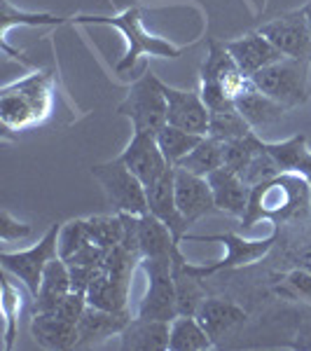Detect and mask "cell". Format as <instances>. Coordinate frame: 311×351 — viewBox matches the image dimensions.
Segmentation results:
<instances>
[{
    "mask_svg": "<svg viewBox=\"0 0 311 351\" xmlns=\"http://www.w3.org/2000/svg\"><path fill=\"white\" fill-rule=\"evenodd\" d=\"M73 291L71 284V269L64 258H52L45 267L42 284L38 291V298L33 300V314H45V311H54L64 302V298Z\"/></svg>",
    "mask_w": 311,
    "mask_h": 351,
    "instance_id": "7402d4cb",
    "label": "cell"
},
{
    "mask_svg": "<svg viewBox=\"0 0 311 351\" xmlns=\"http://www.w3.org/2000/svg\"><path fill=\"white\" fill-rule=\"evenodd\" d=\"M31 332L36 342L45 349H71L77 342V326L71 321L61 319L54 311H45V314H33Z\"/></svg>",
    "mask_w": 311,
    "mask_h": 351,
    "instance_id": "cb8c5ba5",
    "label": "cell"
},
{
    "mask_svg": "<svg viewBox=\"0 0 311 351\" xmlns=\"http://www.w3.org/2000/svg\"><path fill=\"white\" fill-rule=\"evenodd\" d=\"M54 75L49 71H36L0 92V120L10 132H26L40 127L52 112Z\"/></svg>",
    "mask_w": 311,
    "mask_h": 351,
    "instance_id": "7a4b0ae2",
    "label": "cell"
},
{
    "mask_svg": "<svg viewBox=\"0 0 311 351\" xmlns=\"http://www.w3.org/2000/svg\"><path fill=\"white\" fill-rule=\"evenodd\" d=\"M248 314L239 304L225 302V300L218 298H206L201 302V307L197 309V321L216 344L220 342V337H225V332H229L234 326L244 324Z\"/></svg>",
    "mask_w": 311,
    "mask_h": 351,
    "instance_id": "603a6c76",
    "label": "cell"
},
{
    "mask_svg": "<svg viewBox=\"0 0 311 351\" xmlns=\"http://www.w3.org/2000/svg\"><path fill=\"white\" fill-rule=\"evenodd\" d=\"M120 160L127 164L129 171H132L145 188H150L155 180H160L162 173L171 167V164L166 162V157H164V152L160 150L157 136H152V134L134 132L129 145L120 155Z\"/></svg>",
    "mask_w": 311,
    "mask_h": 351,
    "instance_id": "4fadbf2b",
    "label": "cell"
},
{
    "mask_svg": "<svg viewBox=\"0 0 311 351\" xmlns=\"http://www.w3.org/2000/svg\"><path fill=\"white\" fill-rule=\"evenodd\" d=\"M164 96H166V124L180 127L192 134H208V108L203 104L199 92H183V89L164 84Z\"/></svg>",
    "mask_w": 311,
    "mask_h": 351,
    "instance_id": "2e32d148",
    "label": "cell"
},
{
    "mask_svg": "<svg viewBox=\"0 0 311 351\" xmlns=\"http://www.w3.org/2000/svg\"><path fill=\"white\" fill-rule=\"evenodd\" d=\"M302 10H304V14H307V19H309V26H311V3H309V5H304Z\"/></svg>",
    "mask_w": 311,
    "mask_h": 351,
    "instance_id": "b9f144b4",
    "label": "cell"
},
{
    "mask_svg": "<svg viewBox=\"0 0 311 351\" xmlns=\"http://www.w3.org/2000/svg\"><path fill=\"white\" fill-rule=\"evenodd\" d=\"M87 232H89V241L105 248V251H112L117 243H122L124 223L120 213H115V216H94L87 218Z\"/></svg>",
    "mask_w": 311,
    "mask_h": 351,
    "instance_id": "e575fe53",
    "label": "cell"
},
{
    "mask_svg": "<svg viewBox=\"0 0 311 351\" xmlns=\"http://www.w3.org/2000/svg\"><path fill=\"white\" fill-rule=\"evenodd\" d=\"M279 293H286V295H290L295 300L302 298V300H307V302H311V271L309 269L288 271Z\"/></svg>",
    "mask_w": 311,
    "mask_h": 351,
    "instance_id": "74e56055",
    "label": "cell"
},
{
    "mask_svg": "<svg viewBox=\"0 0 311 351\" xmlns=\"http://www.w3.org/2000/svg\"><path fill=\"white\" fill-rule=\"evenodd\" d=\"M279 173H284V169L279 167V162L274 160V155L267 150V143H264V148L253 157L251 164H248L239 176L248 188H253V185L264 183V180L274 178V176H279Z\"/></svg>",
    "mask_w": 311,
    "mask_h": 351,
    "instance_id": "d590c367",
    "label": "cell"
},
{
    "mask_svg": "<svg viewBox=\"0 0 311 351\" xmlns=\"http://www.w3.org/2000/svg\"><path fill=\"white\" fill-rule=\"evenodd\" d=\"M267 150L274 155V160L284 171L304 176L311 185V152L307 150V136L297 134L281 143H267Z\"/></svg>",
    "mask_w": 311,
    "mask_h": 351,
    "instance_id": "4316f807",
    "label": "cell"
},
{
    "mask_svg": "<svg viewBox=\"0 0 311 351\" xmlns=\"http://www.w3.org/2000/svg\"><path fill=\"white\" fill-rule=\"evenodd\" d=\"M143 269L148 274V291L145 298L138 304L140 319H157L171 324L178 316L176 304V284H173V269H171V256L164 258H143Z\"/></svg>",
    "mask_w": 311,
    "mask_h": 351,
    "instance_id": "30bf717a",
    "label": "cell"
},
{
    "mask_svg": "<svg viewBox=\"0 0 311 351\" xmlns=\"http://www.w3.org/2000/svg\"><path fill=\"white\" fill-rule=\"evenodd\" d=\"M262 148H264V141H260L256 132L241 136V138L225 141L223 143V167H227L229 171H234V173H241Z\"/></svg>",
    "mask_w": 311,
    "mask_h": 351,
    "instance_id": "1f68e13d",
    "label": "cell"
},
{
    "mask_svg": "<svg viewBox=\"0 0 311 351\" xmlns=\"http://www.w3.org/2000/svg\"><path fill=\"white\" fill-rule=\"evenodd\" d=\"M185 263H188V258L183 256L180 246H176L171 253V269H173V284H176L178 316H197V309L201 307V302L208 295H206V288L201 284L203 279L190 274Z\"/></svg>",
    "mask_w": 311,
    "mask_h": 351,
    "instance_id": "44dd1931",
    "label": "cell"
},
{
    "mask_svg": "<svg viewBox=\"0 0 311 351\" xmlns=\"http://www.w3.org/2000/svg\"><path fill=\"white\" fill-rule=\"evenodd\" d=\"M61 16L47 14V12H21L16 10L10 0H3V16H0V40H3V52L5 54H14L21 56L16 49L10 47V31L12 26H56L61 24Z\"/></svg>",
    "mask_w": 311,
    "mask_h": 351,
    "instance_id": "f1b7e54d",
    "label": "cell"
},
{
    "mask_svg": "<svg viewBox=\"0 0 311 351\" xmlns=\"http://www.w3.org/2000/svg\"><path fill=\"white\" fill-rule=\"evenodd\" d=\"M213 347H216V342L208 337L197 316H176L171 321L169 351H206Z\"/></svg>",
    "mask_w": 311,
    "mask_h": 351,
    "instance_id": "83f0119b",
    "label": "cell"
},
{
    "mask_svg": "<svg viewBox=\"0 0 311 351\" xmlns=\"http://www.w3.org/2000/svg\"><path fill=\"white\" fill-rule=\"evenodd\" d=\"M176 167L188 169L197 176H208L211 171L223 167V141L213 138V136H203L195 150L180 160Z\"/></svg>",
    "mask_w": 311,
    "mask_h": 351,
    "instance_id": "f546056e",
    "label": "cell"
},
{
    "mask_svg": "<svg viewBox=\"0 0 311 351\" xmlns=\"http://www.w3.org/2000/svg\"><path fill=\"white\" fill-rule=\"evenodd\" d=\"M293 349H307L311 351V321H307V324L299 326L297 335H295V342L290 344Z\"/></svg>",
    "mask_w": 311,
    "mask_h": 351,
    "instance_id": "60d3db41",
    "label": "cell"
},
{
    "mask_svg": "<svg viewBox=\"0 0 311 351\" xmlns=\"http://www.w3.org/2000/svg\"><path fill=\"white\" fill-rule=\"evenodd\" d=\"M166 96H164V82L150 71L143 73L140 80L132 84V89L117 106V115L129 117L136 134L157 136L166 124Z\"/></svg>",
    "mask_w": 311,
    "mask_h": 351,
    "instance_id": "8992f818",
    "label": "cell"
},
{
    "mask_svg": "<svg viewBox=\"0 0 311 351\" xmlns=\"http://www.w3.org/2000/svg\"><path fill=\"white\" fill-rule=\"evenodd\" d=\"M201 99L206 104L208 112L236 108L234 101L244 89L251 84V77L246 75L234 61V56L227 52L225 43L208 40V56L201 66Z\"/></svg>",
    "mask_w": 311,
    "mask_h": 351,
    "instance_id": "277c9868",
    "label": "cell"
},
{
    "mask_svg": "<svg viewBox=\"0 0 311 351\" xmlns=\"http://www.w3.org/2000/svg\"><path fill=\"white\" fill-rule=\"evenodd\" d=\"M19 311H21V293L10 281V271L3 269V316H5V351L14 347L19 335Z\"/></svg>",
    "mask_w": 311,
    "mask_h": 351,
    "instance_id": "836d02e7",
    "label": "cell"
},
{
    "mask_svg": "<svg viewBox=\"0 0 311 351\" xmlns=\"http://www.w3.org/2000/svg\"><path fill=\"white\" fill-rule=\"evenodd\" d=\"M92 176L101 183L110 206H115L117 213H134V216L148 213L145 185L129 171L120 157L105 164H96V167H92Z\"/></svg>",
    "mask_w": 311,
    "mask_h": 351,
    "instance_id": "9c48e42d",
    "label": "cell"
},
{
    "mask_svg": "<svg viewBox=\"0 0 311 351\" xmlns=\"http://www.w3.org/2000/svg\"><path fill=\"white\" fill-rule=\"evenodd\" d=\"M225 47H227V52L234 56V61L239 64V68L248 77L256 75L258 71H262L264 66H271L284 59V54H281L260 31L248 33V36L239 38V40L225 43Z\"/></svg>",
    "mask_w": 311,
    "mask_h": 351,
    "instance_id": "ac0fdd59",
    "label": "cell"
},
{
    "mask_svg": "<svg viewBox=\"0 0 311 351\" xmlns=\"http://www.w3.org/2000/svg\"><path fill=\"white\" fill-rule=\"evenodd\" d=\"M311 185L304 176L284 171L274 178L251 188L248 208L241 218L244 230H251L260 220H271L274 225L293 223L309 213Z\"/></svg>",
    "mask_w": 311,
    "mask_h": 351,
    "instance_id": "6da1fadb",
    "label": "cell"
},
{
    "mask_svg": "<svg viewBox=\"0 0 311 351\" xmlns=\"http://www.w3.org/2000/svg\"><path fill=\"white\" fill-rule=\"evenodd\" d=\"M84 309H87V295L80 291H71L64 298V302L54 309V314H59L61 319H66L77 326V321H80V316L84 314Z\"/></svg>",
    "mask_w": 311,
    "mask_h": 351,
    "instance_id": "f35d334b",
    "label": "cell"
},
{
    "mask_svg": "<svg viewBox=\"0 0 311 351\" xmlns=\"http://www.w3.org/2000/svg\"><path fill=\"white\" fill-rule=\"evenodd\" d=\"M203 138L201 134H192V132H185L180 127H173V124H164L157 134V143H160V150L164 152L166 162L171 167L183 160L188 152H192L199 145V141Z\"/></svg>",
    "mask_w": 311,
    "mask_h": 351,
    "instance_id": "4dcf8cb0",
    "label": "cell"
},
{
    "mask_svg": "<svg viewBox=\"0 0 311 351\" xmlns=\"http://www.w3.org/2000/svg\"><path fill=\"white\" fill-rule=\"evenodd\" d=\"M236 110L241 112V115L246 117V122L251 124V127H264V124H276L284 120L286 115V108L281 104H276L274 99H269L267 94H262L260 89L251 84L241 92L239 96H236L234 101Z\"/></svg>",
    "mask_w": 311,
    "mask_h": 351,
    "instance_id": "d4e9b609",
    "label": "cell"
},
{
    "mask_svg": "<svg viewBox=\"0 0 311 351\" xmlns=\"http://www.w3.org/2000/svg\"><path fill=\"white\" fill-rule=\"evenodd\" d=\"M77 24H101V26H112L127 38L129 49L127 54L117 61L115 73L117 75H124L127 71H132L134 64L138 61V56L150 54V56H160V59H178L180 54L185 52V47H178V45L164 40V38L150 36L143 26V12L138 8H129L124 10L122 14L115 16H94V14H82L75 16Z\"/></svg>",
    "mask_w": 311,
    "mask_h": 351,
    "instance_id": "3957f363",
    "label": "cell"
},
{
    "mask_svg": "<svg viewBox=\"0 0 311 351\" xmlns=\"http://www.w3.org/2000/svg\"><path fill=\"white\" fill-rule=\"evenodd\" d=\"M251 132H253V127L246 122V117L236 108L213 110L211 115H208V136L223 141V143L232 138H241V136H246Z\"/></svg>",
    "mask_w": 311,
    "mask_h": 351,
    "instance_id": "d6a6232c",
    "label": "cell"
},
{
    "mask_svg": "<svg viewBox=\"0 0 311 351\" xmlns=\"http://www.w3.org/2000/svg\"><path fill=\"white\" fill-rule=\"evenodd\" d=\"M279 225L274 228L269 237L264 239H244L239 234H232V232H225V234H185L183 241H220L227 246V256L218 263L211 265H195V263H185L190 274L199 276V279H206V276H213L216 271H227V269H236V267H246V265L258 263L260 258H264L271 251L276 241H279Z\"/></svg>",
    "mask_w": 311,
    "mask_h": 351,
    "instance_id": "ba28073f",
    "label": "cell"
},
{
    "mask_svg": "<svg viewBox=\"0 0 311 351\" xmlns=\"http://www.w3.org/2000/svg\"><path fill=\"white\" fill-rule=\"evenodd\" d=\"M176 204L178 211L183 213V218L190 225H195L197 220L208 216V213L218 211L206 176H197L180 167H176Z\"/></svg>",
    "mask_w": 311,
    "mask_h": 351,
    "instance_id": "9a60e30c",
    "label": "cell"
},
{
    "mask_svg": "<svg viewBox=\"0 0 311 351\" xmlns=\"http://www.w3.org/2000/svg\"><path fill=\"white\" fill-rule=\"evenodd\" d=\"M309 66L307 61L284 56L281 61L264 66L262 71L251 75V80L262 94L281 104L286 110H293L309 101Z\"/></svg>",
    "mask_w": 311,
    "mask_h": 351,
    "instance_id": "52a82bcc",
    "label": "cell"
},
{
    "mask_svg": "<svg viewBox=\"0 0 311 351\" xmlns=\"http://www.w3.org/2000/svg\"><path fill=\"white\" fill-rule=\"evenodd\" d=\"M31 234V225L26 223H19V220H14L10 216L8 208H3V213H0V239L5 243L14 241V239H24V237Z\"/></svg>",
    "mask_w": 311,
    "mask_h": 351,
    "instance_id": "ab89813d",
    "label": "cell"
},
{
    "mask_svg": "<svg viewBox=\"0 0 311 351\" xmlns=\"http://www.w3.org/2000/svg\"><path fill=\"white\" fill-rule=\"evenodd\" d=\"M267 40L288 59H299L311 64V26L304 10L288 12L260 28Z\"/></svg>",
    "mask_w": 311,
    "mask_h": 351,
    "instance_id": "7c38bea8",
    "label": "cell"
},
{
    "mask_svg": "<svg viewBox=\"0 0 311 351\" xmlns=\"http://www.w3.org/2000/svg\"><path fill=\"white\" fill-rule=\"evenodd\" d=\"M132 321L129 311H108V309H99L87 304L84 314L77 321V342L75 347H87V344L101 342V339H108L112 335H120L127 328V324Z\"/></svg>",
    "mask_w": 311,
    "mask_h": 351,
    "instance_id": "d6986e66",
    "label": "cell"
},
{
    "mask_svg": "<svg viewBox=\"0 0 311 351\" xmlns=\"http://www.w3.org/2000/svg\"><path fill=\"white\" fill-rule=\"evenodd\" d=\"M145 192H148V211L171 230L173 241L183 243L190 223L183 218L176 204V167H169L162 173V178L155 180L150 188H145Z\"/></svg>",
    "mask_w": 311,
    "mask_h": 351,
    "instance_id": "5bb4252c",
    "label": "cell"
},
{
    "mask_svg": "<svg viewBox=\"0 0 311 351\" xmlns=\"http://www.w3.org/2000/svg\"><path fill=\"white\" fill-rule=\"evenodd\" d=\"M206 178L208 185H211L218 211L229 213L234 218H244L248 208V197H251V188L241 180V176L229 171L227 167H220L216 171L208 173Z\"/></svg>",
    "mask_w": 311,
    "mask_h": 351,
    "instance_id": "e0dca14e",
    "label": "cell"
},
{
    "mask_svg": "<svg viewBox=\"0 0 311 351\" xmlns=\"http://www.w3.org/2000/svg\"><path fill=\"white\" fill-rule=\"evenodd\" d=\"M180 243L173 241V234L166 225L152 213L138 216V248L140 258H164L171 256L173 248Z\"/></svg>",
    "mask_w": 311,
    "mask_h": 351,
    "instance_id": "484cf974",
    "label": "cell"
},
{
    "mask_svg": "<svg viewBox=\"0 0 311 351\" xmlns=\"http://www.w3.org/2000/svg\"><path fill=\"white\" fill-rule=\"evenodd\" d=\"M84 243H89V232H87V218L71 220L61 228L59 234V258L68 260L73 253H77Z\"/></svg>",
    "mask_w": 311,
    "mask_h": 351,
    "instance_id": "8d00e7d4",
    "label": "cell"
},
{
    "mask_svg": "<svg viewBox=\"0 0 311 351\" xmlns=\"http://www.w3.org/2000/svg\"><path fill=\"white\" fill-rule=\"evenodd\" d=\"M59 234H61V225H52L40 241L36 243L28 251H19V253H0V263H3V269L10 271L12 276L21 281L26 286V291L31 293V298H38V291H40L42 284V274L45 267L52 258L59 256Z\"/></svg>",
    "mask_w": 311,
    "mask_h": 351,
    "instance_id": "8fae6325",
    "label": "cell"
},
{
    "mask_svg": "<svg viewBox=\"0 0 311 351\" xmlns=\"http://www.w3.org/2000/svg\"><path fill=\"white\" fill-rule=\"evenodd\" d=\"M171 324L157 319H140L136 316L120 332L124 351H169Z\"/></svg>",
    "mask_w": 311,
    "mask_h": 351,
    "instance_id": "ffe728a7",
    "label": "cell"
},
{
    "mask_svg": "<svg viewBox=\"0 0 311 351\" xmlns=\"http://www.w3.org/2000/svg\"><path fill=\"white\" fill-rule=\"evenodd\" d=\"M136 263H140V256L129 248H124L122 243H117L115 248L108 253V258L103 260L99 274L94 276V281L87 288V304L108 311H124L129 300V286H132V274Z\"/></svg>",
    "mask_w": 311,
    "mask_h": 351,
    "instance_id": "5b68a950",
    "label": "cell"
}]
</instances>
